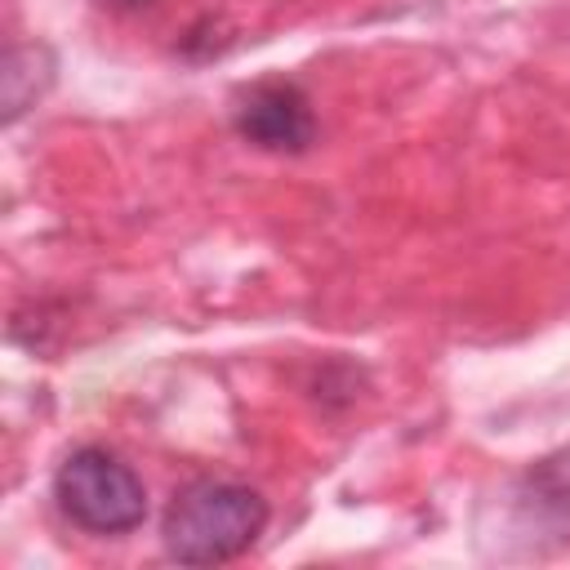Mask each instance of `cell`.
<instances>
[{"label":"cell","mask_w":570,"mask_h":570,"mask_svg":"<svg viewBox=\"0 0 570 570\" xmlns=\"http://www.w3.org/2000/svg\"><path fill=\"white\" fill-rule=\"evenodd\" d=\"M267 525V499L254 485L196 476L187 481L160 521V543L183 566H223L258 543Z\"/></svg>","instance_id":"1"},{"label":"cell","mask_w":570,"mask_h":570,"mask_svg":"<svg viewBox=\"0 0 570 570\" xmlns=\"http://www.w3.org/2000/svg\"><path fill=\"white\" fill-rule=\"evenodd\" d=\"M53 503L76 530L116 539V534H129L142 525L147 485L116 450L76 445L53 472Z\"/></svg>","instance_id":"2"},{"label":"cell","mask_w":570,"mask_h":570,"mask_svg":"<svg viewBox=\"0 0 570 570\" xmlns=\"http://www.w3.org/2000/svg\"><path fill=\"white\" fill-rule=\"evenodd\" d=\"M232 125L249 147L272 156H303L316 142L312 98L298 80L285 76H263L249 89H240L232 107Z\"/></svg>","instance_id":"3"},{"label":"cell","mask_w":570,"mask_h":570,"mask_svg":"<svg viewBox=\"0 0 570 570\" xmlns=\"http://www.w3.org/2000/svg\"><path fill=\"white\" fill-rule=\"evenodd\" d=\"M517 499L534 517H543L552 525H570V445H561V450L543 454L534 468H525V476L517 481Z\"/></svg>","instance_id":"4"},{"label":"cell","mask_w":570,"mask_h":570,"mask_svg":"<svg viewBox=\"0 0 570 570\" xmlns=\"http://www.w3.org/2000/svg\"><path fill=\"white\" fill-rule=\"evenodd\" d=\"M49 49L40 45H13L9 58H4V120H18L36 98L40 89L49 85Z\"/></svg>","instance_id":"5"},{"label":"cell","mask_w":570,"mask_h":570,"mask_svg":"<svg viewBox=\"0 0 570 570\" xmlns=\"http://www.w3.org/2000/svg\"><path fill=\"white\" fill-rule=\"evenodd\" d=\"M102 4H111V9H147L156 0H102Z\"/></svg>","instance_id":"6"}]
</instances>
